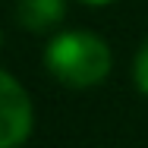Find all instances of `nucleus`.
<instances>
[{"label":"nucleus","mask_w":148,"mask_h":148,"mask_svg":"<svg viewBox=\"0 0 148 148\" xmlns=\"http://www.w3.org/2000/svg\"><path fill=\"white\" fill-rule=\"evenodd\" d=\"M136 85L148 95V41L139 47V57H136Z\"/></svg>","instance_id":"obj_4"},{"label":"nucleus","mask_w":148,"mask_h":148,"mask_svg":"<svg viewBox=\"0 0 148 148\" xmlns=\"http://www.w3.org/2000/svg\"><path fill=\"white\" fill-rule=\"evenodd\" d=\"M32 132V104L25 88L3 73L0 76V148H16Z\"/></svg>","instance_id":"obj_2"},{"label":"nucleus","mask_w":148,"mask_h":148,"mask_svg":"<svg viewBox=\"0 0 148 148\" xmlns=\"http://www.w3.org/2000/svg\"><path fill=\"white\" fill-rule=\"evenodd\" d=\"M66 16V0H19L16 19L29 32H51Z\"/></svg>","instance_id":"obj_3"},{"label":"nucleus","mask_w":148,"mask_h":148,"mask_svg":"<svg viewBox=\"0 0 148 148\" xmlns=\"http://www.w3.org/2000/svg\"><path fill=\"white\" fill-rule=\"evenodd\" d=\"M82 3H91V6H101V3H114V0H82Z\"/></svg>","instance_id":"obj_5"},{"label":"nucleus","mask_w":148,"mask_h":148,"mask_svg":"<svg viewBox=\"0 0 148 148\" xmlns=\"http://www.w3.org/2000/svg\"><path fill=\"white\" fill-rule=\"evenodd\" d=\"M110 63V47L91 32H63L44 51L47 73L69 88H88L104 82Z\"/></svg>","instance_id":"obj_1"}]
</instances>
